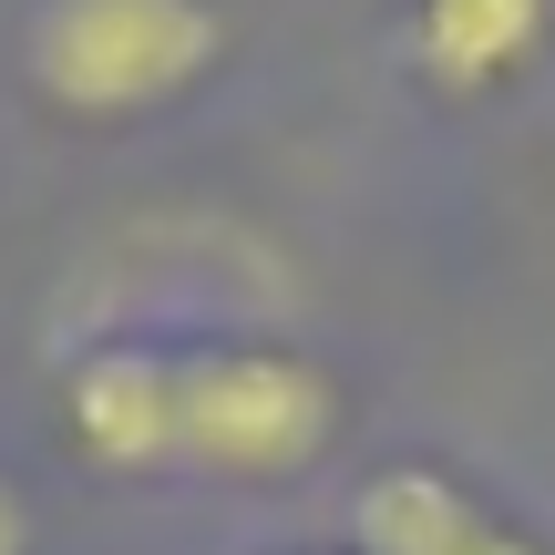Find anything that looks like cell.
<instances>
[{
	"instance_id": "obj_1",
	"label": "cell",
	"mask_w": 555,
	"mask_h": 555,
	"mask_svg": "<svg viewBox=\"0 0 555 555\" xmlns=\"http://www.w3.org/2000/svg\"><path fill=\"white\" fill-rule=\"evenodd\" d=\"M227 62L217 0H41L21 31V73L62 114H144Z\"/></svg>"
},
{
	"instance_id": "obj_2",
	"label": "cell",
	"mask_w": 555,
	"mask_h": 555,
	"mask_svg": "<svg viewBox=\"0 0 555 555\" xmlns=\"http://www.w3.org/2000/svg\"><path fill=\"white\" fill-rule=\"evenodd\" d=\"M339 433V391L319 360L227 339V350H176V463L227 483L309 474Z\"/></svg>"
},
{
	"instance_id": "obj_3",
	"label": "cell",
	"mask_w": 555,
	"mask_h": 555,
	"mask_svg": "<svg viewBox=\"0 0 555 555\" xmlns=\"http://www.w3.org/2000/svg\"><path fill=\"white\" fill-rule=\"evenodd\" d=\"M62 422H73V453L103 474H165L176 463V350H82L62 380Z\"/></svg>"
},
{
	"instance_id": "obj_4",
	"label": "cell",
	"mask_w": 555,
	"mask_h": 555,
	"mask_svg": "<svg viewBox=\"0 0 555 555\" xmlns=\"http://www.w3.org/2000/svg\"><path fill=\"white\" fill-rule=\"evenodd\" d=\"M350 555H545L442 463H391L350 494Z\"/></svg>"
},
{
	"instance_id": "obj_5",
	"label": "cell",
	"mask_w": 555,
	"mask_h": 555,
	"mask_svg": "<svg viewBox=\"0 0 555 555\" xmlns=\"http://www.w3.org/2000/svg\"><path fill=\"white\" fill-rule=\"evenodd\" d=\"M555 0H412V62L433 93H494L545 52Z\"/></svg>"
},
{
	"instance_id": "obj_6",
	"label": "cell",
	"mask_w": 555,
	"mask_h": 555,
	"mask_svg": "<svg viewBox=\"0 0 555 555\" xmlns=\"http://www.w3.org/2000/svg\"><path fill=\"white\" fill-rule=\"evenodd\" d=\"M0 555H31V515H21L11 483H0Z\"/></svg>"
}]
</instances>
